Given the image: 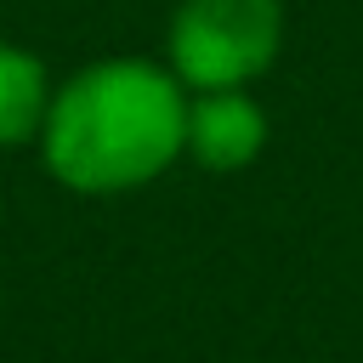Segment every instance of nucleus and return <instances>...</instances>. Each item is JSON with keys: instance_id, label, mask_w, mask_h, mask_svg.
Listing matches in <instances>:
<instances>
[{"instance_id": "obj_3", "label": "nucleus", "mask_w": 363, "mask_h": 363, "mask_svg": "<svg viewBox=\"0 0 363 363\" xmlns=\"http://www.w3.org/2000/svg\"><path fill=\"white\" fill-rule=\"evenodd\" d=\"M267 147V108L244 91H187V153L204 170H244Z\"/></svg>"}, {"instance_id": "obj_1", "label": "nucleus", "mask_w": 363, "mask_h": 363, "mask_svg": "<svg viewBox=\"0 0 363 363\" xmlns=\"http://www.w3.org/2000/svg\"><path fill=\"white\" fill-rule=\"evenodd\" d=\"M45 170L74 193H130L187 153V91L164 62L102 57L51 91Z\"/></svg>"}, {"instance_id": "obj_2", "label": "nucleus", "mask_w": 363, "mask_h": 363, "mask_svg": "<svg viewBox=\"0 0 363 363\" xmlns=\"http://www.w3.org/2000/svg\"><path fill=\"white\" fill-rule=\"evenodd\" d=\"M284 45L278 0H182L164 34V68L182 91H244Z\"/></svg>"}, {"instance_id": "obj_4", "label": "nucleus", "mask_w": 363, "mask_h": 363, "mask_svg": "<svg viewBox=\"0 0 363 363\" xmlns=\"http://www.w3.org/2000/svg\"><path fill=\"white\" fill-rule=\"evenodd\" d=\"M51 74L34 51L0 40V147H23L40 136L45 108H51Z\"/></svg>"}]
</instances>
